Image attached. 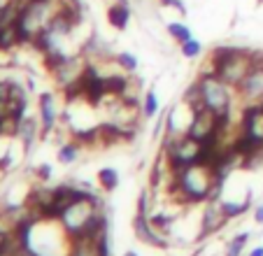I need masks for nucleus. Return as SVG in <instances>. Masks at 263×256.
Here are the masks:
<instances>
[{
  "label": "nucleus",
  "mask_w": 263,
  "mask_h": 256,
  "mask_svg": "<svg viewBox=\"0 0 263 256\" xmlns=\"http://www.w3.org/2000/svg\"><path fill=\"white\" fill-rule=\"evenodd\" d=\"M210 63L214 68V75L219 79L238 89L240 82L247 77V72L252 70L254 61H252V49H245V47H217V49L210 54Z\"/></svg>",
  "instance_id": "obj_1"
},
{
  "label": "nucleus",
  "mask_w": 263,
  "mask_h": 256,
  "mask_svg": "<svg viewBox=\"0 0 263 256\" xmlns=\"http://www.w3.org/2000/svg\"><path fill=\"white\" fill-rule=\"evenodd\" d=\"M200 94H203V107L214 112L217 117H231L233 112V86L219 79L217 75H200Z\"/></svg>",
  "instance_id": "obj_2"
},
{
  "label": "nucleus",
  "mask_w": 263,
  "mask_h": 256,
  "mask_svg": "<svg viewBox=\"0 0 263 256\" xmlns=\"http://www.w3.org/2000/svg\"><path fill=\"white\" fill-rule=\"evenodd\" d=\"M98 210H103V200H100L98 193H96V196L70 203L63 210V214L59 217V222H61V226L70 233V237H77L86 231V226L91 224V219L96 217Z\"/></svg>",
  "instance_id": "obj_3"
},
{
  "label": "nucleus",
  "mask_w": 263,
  "mask_h": 256,
  "mask_svg": "<svg viewBox=\"0 0 263 256\" xmlns=\"http://www.w3.org/2000/svg\"><path fill=\"white\" fill-rule=\"evenodd\" d=\"M252 70L247 72V77L240 82V86L235 91H238L240 100H245V105L247 103H261L263 100V51L258 49H252Z\"/></svg>",
  "instance_id": "obj_4"
},
{
  "label": "nucleus",
  "mask_w": 263,
  "mask_h": 256,
  "mask_svg": "<svg viewBox=\"0 0 263 256\" xmlns=\"http://www.w3.org/2000/svg\"><path fill=\"white\" fill-rule=\"evenodd\" d=\"M219 131H221V117H217L214 112H210L208 107H198L186 135H191V138L198 140V142H208V140L217 138Z\"/></svg>",
  "instance_id": "obj_5"
},
{
  "label": "nucleus",
  "mask_w": 263,
  "mask_h": 256,
  "mask_svg": "<svg viewBox=\"0 0 263 256\" xmlns=\"http://www.w3.org/2000/svg\"><path fill=\"white\" fill-rule=\"evenodd\" d=\"M229 224V217L221 207V198L219 200H208L203 207V214H200V235L198 237H208L212 233L221 231L223 226Z\"/></svg>",
  "instance_id": "obj_6"
},
{
  "label": "nucleus",
  "mask_w": 263,
  "mask_h": 256,
  "mask_svg": "<svg viewBox=\"0 0 263 256\" xmlns=\"http://www.w3.org/2000/svg\"><path fill=\"white\" fill-rule=\"evenodd\" d=\"M133 231H135V237H138L140 242H144V245L159 247V249L168 247V233L159 231L154 224L149 222V217H144V214H135V219H133Z\"/></svg>",
  "instance_id": "obj_7"
},
{
  "label": "nucleus",
  "mask_w": 263,
  "mask_h": 256,
  "mask_svg": "<svg viewBox=\"0 0 263 256\" xmlns=\"http://www.w3.org/2000/svg\"><path fill=\"white\" fill-rule=\"evenodd\" d=\"M40 131H42V121L40 119H33V117H24L16 126V138L26 144V149H33L35 140L40 138Z\"/></svg>",
  "instance_id": "obj_8"
},
{
  "label": "nucleus",
  "mask_w": 263,
  "mask_h": 256,
  "mask_svg": "<svg viewBox=\"0 0 263 256\" xmlns=\"http://www.w3.org/2000/svg\"><path fill=\"white\" fill-rule=\"evenodd\" d=\"M40 121H42V133H51L59 121V112H56V100L51 94L40 96Z\"/></svg>",
  "instance_id": "obj_9"
},
{
  "label": "nucleus",
  "mask_w": 263,
  "mask_h": 256,
  "mask_svg": "<svg viewBox=\"0 0 263 256\" xmlns=\"http://www.w3.org/2000/svg\"><path fill=\"white\" fill-rule=\"evenodd\" d=\"M107 24L117 30H126V26L130 24V7L128 0H117L115 5L107 7Z\"/></svg>",
  "instance_id": "obj_10"
},
{
  "label": "nucleus",
  "mask_w": 263,
  "mask_h": 256,
  "mask_svg": "<svg viewBox=\"0 0 263 256\" xmlns=\"http://www.w3.org/2000/svg\"><path fill=\"white\" fill-rule=\"evenodd\" d=\"M221 207H223V212H226V217L229 219H238V217H242L245 212L252 207V193L247 191V196L242 198V200H221Z\"/></svg>",
  "instance_id": "obj_11"
},
{
  "label": "nucleus",
  "mask_w": 263,
  "mask_h": 256,
  "mask_svg": "<svg viewBox=\"0 0 263 256\" xmlns=\"http://www.w3.org/2000/svg\"><path fill=\"white\" fill-rule=\"evenodd\" d=\"M98 184L105 193L117 191V187H119V173H117L115 168H100L98 170Z\"/></svg>",
  "instance_id": "obj_12"
},
{
  "label": "nucleus",
  "mask_w": 263,
  "mask_h": 256,
  "mask_svg": "<svg viewBox=\"0 0 263 256\" xmlns=\"http://www.w3.org/2000/svg\"><path fill=\"white\" fill-rule=\"evenodd\" d=\"M249 240H252V233L249 231H242V233H238V235H233L231 242L226 245V254L223 256H242L245 249H247V245H249Z\"/></svg>",
  "instance_id": "obj_13"
},
{
  "label": "nucleus",
  "mask_w": 263,
  "mask_h": 256,
  "mask_svg": "<svg viewBox=\"0 0 263 256\" xmlns=\"http://www.w3.org/2000/svg\"><path fill=\"white\" fill-rule=\"evenodd\" d=\"M80 149L82 144L74 142V140H68V142H63L59 147V161L63 163V166H70V163L77 161V156H80Z\"/></svg>",
  "instance_id": "obj_14"
},
{
  "label": "nucleus",
  "mask_w": 263,
  "mask_h": 256,
  "mask_svg": "<svg viewBox=\"0 0 263 256\" xmlns=\"http://www.w3.org/2000/svg\"><path fill=\"white\" fill-rule=\"evenodd\" d=\"M140 109H142V117L144 119H154L159 114V96H156L154 89H149L144 94L142 103H140Z\"/></svg>",
  "instance_id": "obj_15"
},
{
  "label": "nucleus",
  "mask_w": 263,
  "mask_h": 256,
  "mask_svg": "<svg viewBox=\"0 0 263 256\" xmlns=\"http://www.w3.org/2000/svg\"><path fill=\"white\" fill-rule=\"evenodd\" d=\"M165 30H168V35H170L173 40H177L179 45L194 38V35H191V28H189L186 24H182V21H170V24L165 26Z\"/></svg>",
  "instance_id": "obj_16"
},
{
  "label": "nucleus",
  "mask_w": 263,
  "mask_h": 256,
  "mask_svg": "<svg viewBox=\"0 0 263 256\" xmlns=\"http://www.w3.org/2000/svg\"><path fill=\"white\" fill-rule=\"evenodd\" d=\"M115 61L121 70H126V72H135V70H138V59H135L130 51H119V54L115 56Z\"/></svg>",
  "instance_id": "obj_17"
},
{
  "label": "nucleus",
  "mask_w": 263,
  "mask_h": 256,
  "mask_svg": "<svg viewBox=\"0 0 263 256\" xmlns=\"http://www.w3.org/2000/svg\"><path fill=\"white\" fill-rule=\"evenodd\" d=\"M179 49H182V56L184 59H198L200 54H203V45H200L198 40H186V42H182L179 45Z\"/></svg>",
  "instance_id": "obj_18"
},
{
  "label": "nucleus",
  "mask_w": 263,
  "mask_h": 256,
  "mask_svg": "<svg viewBox=\"0 0 263 256\" xmlns=\"http://www.w3.org/2000/svg\"><path fill=\"white\" fill-rule=\"evenodd\" d=\"M152 203H154V196H152V191H142L138 198V214H144V217H149L152 214Z\"/></svg>",
  "instance_id": "obj_19"
},
{
  "label": "nucleus",
  "mask_w": 263,
  "mask_h": 256,
  "mask_svg": "<svg viewBox=\"0 0 263 256\" xmlns=\"http://www.w3.org/2000/svg\"><path fill=\"white\" fill-rule=\"evenodd\" d=\"M51 175H54V168L49 166V163H42L40 168H35V177L42 179V182H47V179H51Z\"/></svg>",
  "instance_id": "obj_20"
},
{
  "label": "nucleus",
  "mask_w": 263,
  "mask_h": 256,
  "mask_svg": "<svg viewBox=\"0 0 263 256\" xmlns=\"http://www.w3.org/2000/svg\"><path fill=\"white\" fill-rule=\"evenodd\" d=\"M10 96H12V82L0 79V103H3V100H10Z\"/></svg>",
  "instance_id": "obj_21"
},
{
  "label": "nucleus",
  "mask_w": 263,
  "mask_h": 256,
  "mask_svg": "<svg viewBox=\"0 0 263 256\" xmlns=\"http://www.w3.org/2000/svg\"><path fill=\"white\" fill-rule=\"evenodd\" d=\"M163 7H175L177 12H182V14H186V5H184V0H159Z\"/></svg>",
  "instance_id": "obj_22"
},
{
  "label": "nucleus",
  "mask_w": 263,
  "mask_h": 256,
  "mask_svg": "<svg viewBox=\"0 0 263 256\" xmlns=\"http://www.w3.org/2000/svg\"><path fill=\"white\" fill-rule=\"evenodd\" d=\"M252 217H254V222L263 226V205H256V207H254V214H252Z\"/></svg>",
  "instance_id": "obj_23"
},
{
  "label": "nucleus",
  "mask_w": 263,
  "mask_h": 256,
  "mask_svg": "<svg viewBox=\"0 0 263 256\" xmlns=\"http://www.w3.org/2000/svg\"><path fill=\"white\" fill-rule=\"evenodd\" d=\"M247 256H263V245H258V247H254V249H249Z\"/></svg>",
  "instance_id": "obj_24"
},
{
  "label": "nucleus",
  "mask_w": 263,
  "mask_h": 256,
  "mask_svg": "<svg viewBox=\"0 0 263 256\" xmlns=\"http://www.w3.org/2000/svg\"><path fill=\"white\" fill-rule=\"evenodd\" d=\"M124 256H138V251H133V249H130V251H126Z\"/></svg>",
  "instance_id": "obj_25"
},
{
  "label": "nucleus",
  "mask_w": 263,
  "mask_h": 256,
  "mask_svg": "<svg viewBox=\"0 0 263 256\" xmlns=\"http://www.w3.org/2000/svg\"><path fill=\"white\" fill-rule=\"evenodd\" d=\"M256 5H263V0H256Z\"/></svg>",
  "instance_id": "obj_26"
}]
</instances>
